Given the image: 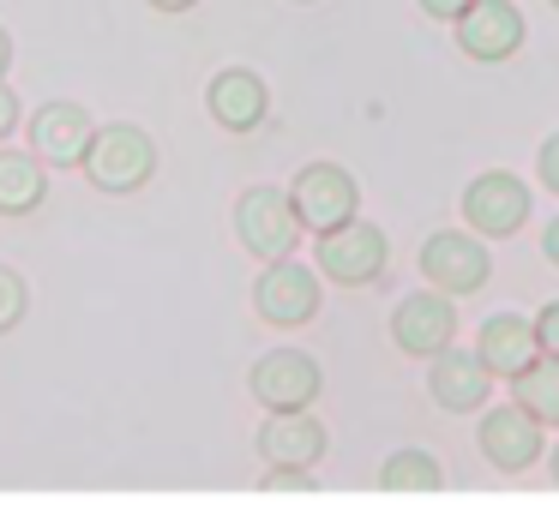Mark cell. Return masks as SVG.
Listing matches in <instances>:
<instances>
[{
    "label": "cell",
    "instance_id": "1",
    "mask_svg": "<svg viewBox=\"0 0 559 528\" xmlns=\"http://www.w3.org/2000/svg\"><path fill=\"white\" fill-rule=\"evenodd\" d=\"M85 180L97 192H139L151 187V175H157V144H151L145 127H133V120H115V127H97V139H91L85 151Z\"/></svg>",
    "mask_w": 559,
    "mask_h": 528
},
{
    "label": "cell",
    "instance_id": "2",
    "mask_svg": "<svg viewBox=\"0 0 559 528\" xmlns=\"http://www.w3.org/2000/svg\"><path fill=\"white\" fill-rule=\"evenodd\" d=\"M385 259H391V240L379 223H361V216H349V223L325 228L313 247V264L319 276H331L337 288H367L385 276Z\"/></svg>",
    "mask_w": 559,
    "mask_h": 528
},
{
    "label": "cell",
    "instance_id": "3",
    "mask_svg": "<svg viewBox=\"0 0 559 528\" xmlns=\"http://www.w3.org/2000/svg\"><path fill=\"white\" fill-rule=\"evenodd\" d=\"M235 235H241V247L253 252L259 264H271V259H289L307 228H301L295 199L283 187H247L241 199H235Z\"/></svg>",
    "mask_w": 559,
    "mask_h": 528
},
{
    "label": "cell",
    "instance_id": "4",
    "mask_svg": "<svg viewBox=\"0 0 559 528\" xmlns=\"http://www.w3.org/2000/svg\"><path fill=\"white\" fill-rule=\"evenodd\" d=\"M421 276H427V288H439V295H451V300L487 288V276H493L487 240L475 235V228H439V235H427Z\"/></svg>",
    "mask_w": 559,
    "mask_h": 528
},
{
    "label": "cell",
    "instance_id": "5",
    "mask_svg": "<svg viewBox=\"0 0 559 528\" xmlns=\"http://www.w3.org/2000/svg\"><path fill=\"white\" fill-rule=\"evenodd\" d=\"M253 312L265 324H277V331L313 324L319 319V271L301 264L295 252L289 259H271L265 271H259V283H253Z\"/></svg>",
    "mask_w": 559,
    "mask_h": 528
},
{
    "label": "cell",
    "instance_id": "6",
    "mask_svg": "<svg viewBox=\"0 0 559 528\" xmlns=\"http://www.w3.org/2000/svg\"><path fill=\"white\" fill-rule=\"evenodd\" d=\"M530 223V187L506 168H481L463 187V228H475L481 240H511Z\"/></svg>",
    "mask_w": 559,
    "mask_h": 528
},
{
    "label": "cell",
    "instance_id": "7",
    "mask_svg": "<svg viewBox=\"0 0 559 528\" xmlns=\"http://www.w3.org/2000/svg\"><path fill=\"white\" fill-rule=\"evenodd\" d=\"M289 199H295L301 228H313V235H325V228L361 216V187H355V175L343 163H307L301 175H295Z\"/></svg>",
    "mask_w": 559,
    "mask_h": 528
},
{
    "label": "cell",
    "instance_id": "8",
    "mask_svg": "<svg viewBox=\"0 0 559 528\" xmlns=\"http://www.w3.org/2000/svg\"><path fill=\"white\" fill-rule=\"evenodd\" d=\"M391 343L415 360H433L439 348L457 343V300L439 295V288H421V295H403L391 307Z\"/></svg>",
    "mask_w": 559,
    "mask_h": 528
},
{
    "label": "cell",
    "instance_id": "9",
    "mask_svg": "<svg viewBox=\"0 0 559 528\" xmlns=\"http://www.w3.org/2000/svg\"><path fill=\"white\" fill-rule=\"evenodd\" d=\"M247 384H253V403L265 408V415H283V408H313L325 372H319V360L301 355V348H271Z\"/></svg>",
    "mask_w": 559,
    "mask_h": 528
},
{
    "label": "cell",
    "instance_id": "10",
    "mask_svg": "<svg viewBox=\"0 0 559 528\" xmlns=\"http://www.w3.org/2000/svg\"><path fill=\"white\" fill-rule=\"evenodd\" d=\"M25 139L49 168H79L91 151V139H97V120H91L85 103H43L37 115H31Z\"/></svg>",
    "mask_w": 559,
    "mask_h": 528
},
{
    "label": "cell",
    "instance_id": "11",
    "mask_svg": "<svg viewBox=\"0 0 559 528\" xmlns=\"http://www.w3.org/2000/svg\"><path fill=\"white\" fill-rule=\"evenodd\" d=\"M523 12L518 0H475L469 12L457 19V48L469 60H481V67H493V60H511L523 48Z\"/></svg>",
    "mask_w": 559,
    "mask_h": 528
},
{
    "label": "cell",
    "instance_id": "12",
    "mask_svg": "<svg viewBox=\"0 0 559 528\" xmlns=\"http://www.w3.org/2000/svg\"><path fill=\"white\" fill-rule=\"evenodd\" d=\"M542 420L530 415V408H493V415H481V432H475V444H481V456L499 468V475H518V468L542 463Z\"/></svg>",
    "mask_w": 559,
    "mask_h": 528
},
{
    "label": "cell",
    "instance_id": "13",
    "mask_svg": "<svg viewBox=\"0 0 559 528\" xmlns=\"http://www.w3.org/2000/svg\"><path fill=\"white\" fill-rule=\"evenodd\" d=\"M427 391L439 408L469 415V408H487V396H493V367L475 348H439L433 367H427Z\"/></svg>",
    "mask_w": 559,
    "mask_h": 528
},
{
    "label": "cell",
    "instance_id": "14",
    "mask_svg": "<svg viewBox=\"0 0 559 528\" xmlns=\"http://www.w3.org/2000/svg\"><path fill=\"white\" fill-rule=\"evenodd\" d=\"M205 108L223 132H253L259 120L271 115V91L253 67H223L217 79L205 84Z\"/></svg>",
    "mask_w": 559,
    "mask_h": 528
},
{
    "label": "cell",
    "instance_id": "15",
    "mask_svg": "<svg viewBox=\"0 0 559 528\" xmlns=\"http://www.w3.org/2000/svg\"><path fill=\"white\" fill-rule=\"evenodd\" d=\"M259 456H265L271 468H313L319 456H325V427H319V415H307V408L271 415L265 427H259Z\"/></svg>",
    "mask_w": 559,
    "mask_h": 528
},
{
    "label": "cell",
    "instance_id": "16",
    "mask_svg": "<svg viewBox=\"0 0 559 528\" xmlns=\"http://www.w3.org/2000/svg\"><path fill=\"white\" fill-rule=\"evenodd\" d=\"M475 355L493 367V379H518L530 360H542V343H535V319L523 312H493L475 336Z\"/></svg>",
    "mask_w": 559,
    "mask_h": 528
},
{
    "label": "cell",
    "instance_id": "17",
    "mask_svg": "<svg viewBox=\"0 0 559 528\" xmlns=\"http://www.w3.org/2000/svg\"><path fill=\"white\" fill-rule=\"evenodd\" d=\"M37 151H0V216H31L49 199V175H43Z\"/></svg>",
    "mask_w": 559,
    "mask_h": 528
},
{
    "label": "cell",
    "instance_id": "18",
    "mask_svg": "<svg viewBox=\"0 0 559 528\" xmlns=\"http://www.w3.org/2000/svg\"><path fill=\"white\" fill-rule=\"evenodd\" d=\"M445 487V468L433 463L427 451H391L385 468H379V492H391V499H433V492Z\"/></svg>",
    "mask_w": 559,
    "mask_h": 528
},
{
    "label": "cell",
    "instance_id": "19",
    "mask_svg": "<svg viewBox=\"0 0 559 528\" xmlns=\"http://www.w3.org/2000/svg\"><path fill=\"white\" fill-rule=\"evenodd\" d=\"M511 403L530 408L542 427H559V360H530V367L511 379Z\"/></svg>",
    "mask_w": 559,
    "mask_h": 528
},
{
    "label": "cell",
    "instance_id": "20",
    "mask_svg": "<svg viewBox=\"0 0 559 528\" xmlns=\"http://www.w3.org/2000/svg\"><path fill=\"white\" fill-rule=\"evenodd\" d=\"M25 307H31V288H25V276H19L13 264H0V336H7L19 319H25Z\"/></svg>",
    "mask_w": 559,
    "mask_h": 528
},
{
    "label": "cell",
    "instance_id": "21",
    "mask_svg": "<svg viewBox=\"0 0 559 528\" xmlns=\"http://www.w3.org/2000/svg\"><path fill=\"white\" fill-rule=\"evenodd\" d=\"M259 487L265 492H319V480H313V468H271Z\"/></svg>",
    "mask_w": 559,
    "mask_h": 528
},
{
    "label": "cell",
    "instance_id": "22",
    "mask_svg": "<svg viewBox=\"0 0 559 528\" xmlns=\"http://www.w3.org/2000/svg\"><path fill=\"white\" fill-rule=\"evenodd\" d=\"M535 343H542L547 360H559V300H547V307L535 312Z\"/></svg>",
    "mask_w": 559,
    "mask_h": 528
},
{
    "label": "cell",
    "instance_id": "23",
    "mask_svg": "<svg viewBox=\"0 0 559 528\" xmlns=\"http://www.w3.org/2000/svg\"><path fill=\"white\" fill-rule=\"evenodd\" d=\"M535 175H542V187L559 199V132H554V139H542V151H535Z\"/></svg>",
    "mask_w": 559,
    "mask_h": 528
},
{
    "label": "cell",
    "instance_id": "24",
    "mask_svg": "<svg viewBox=\"0 0 559 528\" xmlns=\"http://www.w3.org/2000/svg\"><path fill=\"white\" fill-rule=\"evenodd\" d=\"M415 7H421V12H427V19H439V24H457V19H463V12H469V7H475V0H415Z\"/></svg>",
    "mask_w": 559,
    "mask_h": 528
},
{
    "label": "cell",
    "instance_id": "25",
    "mask_svg": "<svg viewBox=\"0 0 559 528\" xmlns=\"http://www.w3.org/2000/svg\"><path fill=\"white\" fill-rule=\"evenodd\" d=\"M13 127H19V96H13V84L0 79V139H7Z\"/></svg>",
    "mask_w": 559,
    "mask_h": 528
},
{
    "label": "cell",
    "instance_id": "26",
    "mask_svg": "<svg viewBox=\"0 0 559 528\" xmlns=\"http://www.w3.org/2000/svg\"><path fill=\"white\" fill-rule=\"evenodd\" d=\"M542 252H547V264H559V216L547 223V235H542Z\"/></svg>",
    "mask_w": 559,
    "mask_h": 528
},
{
    "label": "cell",
    "instance_id": "27",
    "mask_svg": "<svg viewBox=\"0 0 559 528\" xmlns=\"http://www.w3.org/2000/svg\"><path fill=\"white\" fill-rule=\"evenodd\" d=\"M7 67H13V36L0 31V79H7Z\"/></svg>",
    "mask_w": 559,
    "mask_h": 528
},
{
    "label": "cell",
    "instance_id": "28",
    "mask_svg": "<svg viewBox=\"0 0 559 528\" xmlns=\"http://www.w3.org/2000/svg\"><path fill=\"white\" fill-rule=\"evenodd\" d=\"M145 7H157V12H187V7H199V0H145Z\"/></svg>",
    "mask_w": 559,
    "mask_h": 528
},
{
    "label": "cell",
    "instance_id": "29",
    "mask_svg": "<svg viewBox=\"0 0 559 528\" xmlns=\"http://www.w3.org/2000/svg\"><path fill=\"white\" fill-rule=\"evenodd\" d=\"M547 468H554V487H559V444H554V463H547Z\"/></svg>",
    "mask_w": 559,
    "mask_h": 528
},
{
    "label": "cell",
    "instance_id": "30",
    "mask_svg": "<svg viewBox=\"0 0 559 528\" xmlns=\"http://www.w3.org/2000/svg\"><path fill=\"white\" fill-rule=\"evenodd\" d=\"M547 7H554V12H559V0H547Z\"/></svg>",
    "mask_w": 559,
    "mask_h": 528
},
{
    "label": "cell",
    "instance_id": "31",
    "mask_svg": "<svg viewBox=\"0 0 559 528\" xmlns=\"http://www.w3.org/2000/svg\"><path fill=\"white\" fill-rule=\"evenodd\" d=\"M301 7H313V0H301Z\"/></svg>",
    "mask_w": 559,
    "mask_h": 528
}]
</instances>
